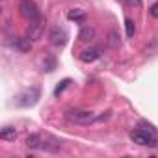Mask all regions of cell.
<instances>
[{
	"label": "cell",
	"mask_w": 158,
	"mask_h": 158,
	"mask_svg": "<svg viewBox=\"0 0 158 158\" xmlns=\"http://www.w3.org/2000/svg\"><path fill=\"white\" fill-rule=\"evenodd\" d=\"M19 11L28 21H35V19L41 17L39 8H37V4L34 2V0H21V2H19Z\"/></svg>",
	"instance_id": "3957f363"
},
{
	"label": "cell",
	"mask_w": 158,
	"mask_h": 158,
	"mask_svg": "<svg viewBox=\"0 0 158 158\" xmlns=\"http://www.w3.org/2000/svg\"><path fill=\"white\" fill-rule=\"evenodd\" d=\"M65 119L76 125H89L97 121V115L91 110H82V108H71L65 112Z\"/></svg>",
	"instance_id": "7a4b0ae2"
},
{
	"label": "cell",
	"mask_w": 158,
	"mask_h": 158,
	"mask_svg": "<svg viewBox=\"0 0 158 158\" xmlns=\"http://www.w3.org/2000/svg\"><path fill=\"white\" fill-rule=\"evenodd\" d=\"M26 145H28V149H32V151L43 149V138H41L39 134H30V136L26 138Z\"/></svg>",
	"instance_id": "9c48e42d"
},
{
	"label": "cell",
	"mask_w": 158,
	"mask_h": 158,
	"mask_svg": "<svg viewBox=\"0 0 158 158\" xmlns=\"http://www.w3.org/2000/svg\"><path fill=\"white\" fill-rule=\"evenodd\" d=\"M67 39H69V34H67L65 28H61V26L52 28V32H50V43L54 47H63L67 43Z\"/></svg>",
	"instance_id": "277c9868"
},
{
	"label": "cell",
	"mask_w": 158,
	"mask_h": 158,
	"mask_svg": "<svg viewBox=\"0 0 158 158\" xmlns=\"http://www.w3.org/2000/svg\"><path fill=\"white\" fill-rule=\"evenodd\" d=\"M69 84H71V80H69V78H65V80H63V82H60V86H58V88L54 89V95L58 97V95H60V93H61V91H63V89H65V88L69 86Z\"/></svg>",
	"instance_id": "9a60e30c"
},
{
	"label": "cell",
	"mask_w": 158,
	"mask_h": 158,
	"mask_svg": "<svg viewBox=\"0 0 158 158\" xmlns=\"http://www.w3.org/2000/svg\"><path fill=\"white\" fill-rule=\"evenodd\" d=\"M67 19H69V21H76V23H82V21L86 19V15H84L82 10H71V11L67 13Z\"/></svg>",
	"instance_id": "7c38bea8"
},
{
	"label": "cell",
	"mask_w": 158,
	"mask_h": 158,
	"mask_svg": "<svg viewBox=\"0 0 158 158\" xmlns=\"http://www.w3.org/2000/svg\"><path fill=\"white\" fill-rule=\"evenodd\" d=\"M110 45H112V47H117V45H119V37L115 35V32L110 34Z\"/></svg>",
	"instance_id": "ac0fdd59"
},
{
	"label": "cell",
	"mask_w": 158,
	"mask_h": 158,
	"mask_svg": "<svg viewBox=\"0 0 158 158\" xmlns=\"http://www.w3.org/2000/svg\"><path fill=\"white\" fill-rule=\"evenodd\" d=\"M43 149L48 151V152H58L61 149V141L54 136H45L43 138Z\"/></svg>",
	"instance_id": "52a82bcc"
},
{
	"label": "cell",
	"mask_w": 158,
	"mask_h": 158,
	"mask_svg": "<svg viewBox=\"0 0 158 158\" xmlns=\"http://www.w3.org/2000/svg\"><path fill=\"white\" fill-rule=\"evenodd\" d=\"M130 139L136 145H143V147H156L158 145L156 132H154V128L151 125L145 127V128H134L130 132Z\"/></svg>",
	"instance_id": "6da1fadb"
},
{
	"label": "cell",
	"mask_w": 158,
	"mask_h": 158,
	"mask_svg": "<svg viewBox=\"0 0 158 158\" xmlns=\"http://www.w3.org/2000/svg\"><path fill=\"white\" fill-rule=\"evenodd\" d=\"M101 48L99 47H89V48H86V50H82L80 52V60L84 61V63H91V61H95V60H99L101 58Z\"/></svg>",
	"instance_id": "8992f818"
},
{
	"label": "cell",
	"mask_w": 158,
	"mask_h": 158,
	"mask_svg": "<svg viewBox=\"0 0 158 158\" xmlns=\"http://www.w3.org/2000/svg\"><path fill=\"white\" fill-rule=\"evenodd\" d=\"M43 32V17L35 19V21H30V30H28V37L30 39H37Z\"/></svg>",
	"instance_id": "ba28073f"
},
{
	"label": "cell",
	"mask_w": 158,
	"mask_h": 158,
	"mask_svg": "<svg viewBox=\"0 0 158 158\" xmlns=\"http://www.w3.org/2000/svg\"><path fill=\"white\" fill-rule=\"evenodd\" d=\"M93 34H95L93 28H84V30L80 32V35H78V39H80V41H89V39L93 37Z\"/></svg>",
	"instance_id": "5bb4252c"
},
{
	"label": "cell",
	"mask_w": 158,
	"mask_h": 158,
	"mask_svg": "<svg viewBox=\"0 0 158 158\" xmlns=\"http://www.w3.org/2000/svg\"><path fill=\"white\" fill-rule=\"evenodd\" d=\"M13 47H15L17 50H21V52H28V50L32 48V39H30V37H17V39L13 41Z\"/></svg>",
	"instance_id": "30bf717a"
},
{
	"label": "cell",
	"mask_w": 158,
	"mask_h": 158,
	"mask_svg": "<svg viewBox=\"0 0 158 158\" xmlns=\"http://www.w3.org/2000/svg\"><path fill=\"white\" fill-rule=\"evenodd\" d=\"M125 30H127V37H134L136 35V23L130 17L125 19Z\"/></svg>",
	"instance_id": "4fadbf2b"
},
{
	"label": "cell",
	"mask_w": 158,
	"mask_h": 158,
	"mask_svg": "<svg viewBox=\"0 0 158 158\" xmlns=\"http://www.w3.org/2000/svg\"><path fill=\"white\" fill-rule=\"evenodd\" d=\"M127 8H141V0H123Z\"/></svg>",
	"instance_id": "2e32d148"
},
{
	"label": "cell",
	"mask_w": 158,
	"mask_h": 158,
	"mask_svg": "<svg viewBox=\"0 0 158 158\" xmlns=\"http://www.w3.org/2000/svg\"><path fill=\"white\" fill-rule=\"evenodd\" d=\"M149 15L154 17V19H158V2H154V4L149 8Z\"/></svg>",
	"instance_id": "e0dca14e"
},
{
	"label": "cell",
	"mask_w": 158,
	"mask_h": 158,
	"mask_svg": "<svg viewBox=\"0 0 158 158\" xmlns=\"http://www.w3.org/2000/svg\"><path fill=\"white\" fill-rule=\"evenodd\" d=\"M37 99H39V89H30V91H26L24 95H21L19 97V106H34L35 102H37Z\"/></svg>",
	"instance_id": "5b68a950"
},
{
	"label": "cell",
	"mask_w": 158,
	"mask_h": 158,
	"mask_svg": "<svg viewBox=\"0 0 158 158\" xmlns=\"http://www.w3.org/2000/svg\"><path fill=\"white\" fill-rule=\"evenodd\" d=\"M17 138V130H15V127H4L2 130H0V139H4V141H13Z\"/></svg>",
	"instance_id": "8fae6325"
}]
</instances>
